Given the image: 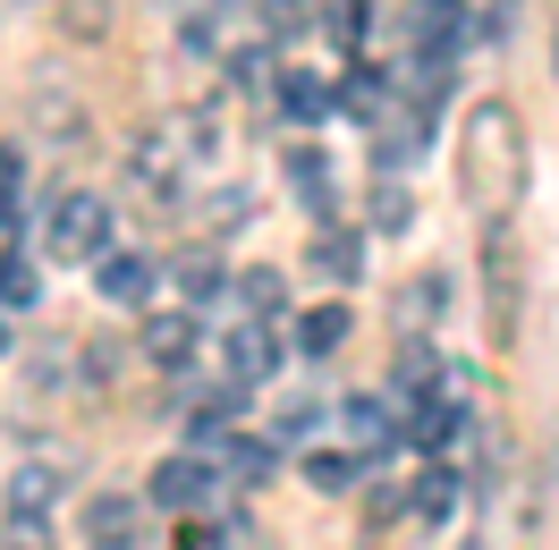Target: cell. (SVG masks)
Instances as JSON below:
<instances>
[{
	"mask_svg": "<svg viewBox=\"0 0 559 550\" xmlns=\"http://www.w3.org/2000/svg\"><path fill=\"white\" fill-rule=\"evenodd\" d=\"M466 204H475V220H509L525 195V128L509 103H475V119H466Z\"/></svg>",
	"mask_w": 559,
	"mask_h": 550,
	"instance_id": "obj_1",
	"label": "cell"
},
{
	"mask_svg": "<svg viewBox=\"0 0 559 550\" xmlns=\"http://www.w3.org/2000/svg\"><path fill=\"white\" fill-rule=\"evenodd\" d=\"M484 288H491V347H518L525 313V246L509 220H484Z\"/></svg>",
	"mask_w": 559,
	"mask_h": 550,
	"instance_id": "obj_2",
	"label": "cell"
},
{
	"mask_svg": "<svg viewBox=\"0 0 559 550\" xmlns=\"http://www.w3.org/2000/svg\"><path fill=\"white\" fill-rule=\"evenodd\" d=\"M43 246H51L60 263H103V254H110V204H103V195H60Z\"/></svg>",
	"mask_w": 559,
	"mask_h": 550,
	"instance_id": "obj_3",
	"label": "cell"
},
{
	"mask_svg": "<svg viewBox=\"0 0 559 550\" xmlns=\"http://www.w3.org/2000/svg\"><path fill=\"white\" fill-rule=\"evenodd\" d=\"M221 475H229V466H204V457H162V466H153V482H144V500H153V509H195V500H212V491H221Z\"/></svg>",
	"mask_w": 559,
	"mask_h": 550,
	"instance_id": "obj_4",
	"label": "cell"
},
{
	"mask_svg": "<svg viewBox=\"0 0 559 550\" xmlns=\"http://www.w3.org/2000/svg\"><path fill=\"white\" fill-rule=\"evenodd\" d=\"M136 525H144V500H128V491H94V500H85V542L94 550L136 542Z\"/></svg>",
	"mask_w": 559,
	"mask_h": 550,
	"instance_id": "obj_5",
	"label": "cell"
},
{
	"mask_svg": "<svg viewBox=\"0 0 559 550\" xmlns=\"http://www.w3.org/2000/svg\"><path fill=\"white\" fill-rule=\"evenodd\" d=\"M195 356V313H144V364L178 373Z\"/></svg>",
	"mask_w": 559,
	"mask_h": 550,
	"instance_id": "obj_6",
	"label": "cell"
},
{
	"mask_svg": "<svg viewBox=\"0 0 559 550\" xmlns=\"http://www.w3.org/2000/svg\"><path fill=\"white\" fill-rule=\"evenodd\" d=\"M103 297L110 306H144V297H153V279H162V263H153V254H103Z\"/></svg>",
	"mask_w": 559,
	"mask_h": 550,
	"instance_id": "obj_7",
	"label": "cell"
},
{
	"mask_svg": "<svg viewBox=\"0 0 559 550\" xmlns=\"http://www.w3.org/2000/svg\"><path fill=\"white\" fill-rule=\"evenodd\" d=\"M306 272L331 279V288H348V279L365 272V246H356L348 229H314V246H306Z\"/></svg>",
	"mask_w": 559,
	"mask_h": 550,
	"instance_id": "obj_8",
	"label": "cell"
},
{
	"mask_svg": "<svg viewBox=\"0 0 559 550\" xmlns=\"http://www.w3.org/2000/svg\"><path fill=\"white\" fill-rule=\"evenodd\" d=\"M221 356H229V381H263L280 364V339L263 331V322H246V331H229L221 339Z\"/></svg>",
	"mask_w": 559,
	"mask_h": 550,
	"instance_id": "obj_9",
	"label": "cell"
},
{
	"mask_svg": "<svg viewBox=\"0 0 559 550\" xmlns=\"http://www.w3.org/2000/svg\"><path fill=\"white\" fill-rule=\"evenodd\" d=\"M424 128H432V103H424L416 119H390V128H382V144H373V162H382V178H399L407 162H424V144H432Z\"/></svg>",
	"mask_w": 559,
	"mask_h": 550,
	"instance_id": "obj_10",
	"label": "cell"
},
{
	"mask_svg": "<svg viewBox=\"0 0 559 550\" xmlns=\"http://www.w3.org/2000/svg\"><path fill=\"white\" fill-rule=\"evenodd\" d=\"M272 103L288 110V128H314L322 110H331V94H322V76H306V69H280V85H272Z\"/></svg>",
	"mask_w": 559,
	"mask_h": 550,
	"instance_id": "obj_11",
	"label": "cell"
},
{
	"mask_svg": "<svg viewBox=\"0 0 559 550\" xmlns=\"http://www.w3.org/2000/svg\"><path fill=\"white\" fill-rule=\"evenodd\" d=\"M297 347H306V356H340V347H348V306H340V297H331V306H306L297 313Z\"/></svg>",
	"mask_w": 559,
	"mask_h": 550,
	"instance_id": "obj_12",
	"label": "cell"
},
{
	"mask_svg": "<svg viewBox=\"0 0 559 550\" xmlns=\"http://www.w3.org/2000/svg\"><path fill=\"white\" fill-rule=\"evenodd\" d=\"M306 482H314L322 500H348V491H365V457H340V449H314V457H306Z\"/></svg>",
	"mask_w": 559,
	"mask_h": 550,
	"instance_id": "obj_13",
	"label": "cell"
},
{
	"mask_svg": "<svg viewBox=\"0 0 559 550\" xmlns=\"http://www.w3.org/2000/svg\"><path fill=\"white\" fill-rule=\"evenodd\" d=\"M340 432H348L356 449H390V398H340Z\"/></svg>",
	"mask_w": 559,
	"mask_h": 550,
	"instance_id": "obj_14",
	"label": "cell"
},
{
	"mask_svg": "<svg viewBox=\"0 0 559 550\" xmlns=\"http://www.w3.org/2000/svg\"><path fill=\"white\" fill-rule=\"evenodd\" d=\"M457 423H466V415H457V390H450V398H416V415H407V441H416V449H441Z\"/></svg>",
	"mask_w": 559,
	"mask_h": 550,
	"instance_id": "obj_15",
	"label": "cell"
},
{
	"mask_svg": "<svg viewBox=\"0 0 559 550\" xmlns=\"http://www.w3.org/2000/svg\"><path fill=\"white\" fill-rule=\"evenodd\" d=\"M51 500H60V466H43V457L9 466V509H51Z\"/></svg>",
	"mask_w": 559,
	"mask_h": 550,
	"instance_id": "obj_16",
	"label": "cell"
},
{
	"mask_svg": "<svg viewBox=\"0 0 559 550\" xmlns=\"http://www.w3.org/2000/svg\"><path fill=\"white\" fill-rule=\"evenodd\" d=\"M280 170H288V187H297V195H306L314 212H331V170H322L314 144H288V162H280Z\"/></svg>",
	"mask_w": 559,
	"mask_h": 550,
	"instance_id": "obj_17",
	"label": "cell"
},
{
	"mask_svg": "<svg viewBox=\"0 0 559 550\" xmlns=\"http://www.w3.org/2000/svg\"><path fill=\"white\" fill-rule=\"evenodd\" d=\"M221 466H229V482H272L280 441H221Z\"/></svg>",
	"mask_w": 559,
	"mask_h": 550,
	"instance_id": "obj_18",
	"label": "cell"
},
{
	"mask_svg": "<svg viewBox=\"0 0 559 550\" xmlns=\"http://www.w3.org/2000/svg\"><path fill=\"white\" fill-rule=\"evenodd\" d=\"M178 288H187V306H212V297L229 288V263H221V254H187V263H178Z\"/></svg>",
	"mask_w": 559,
	"mask_h": 550,
	"instance_id": "obj_19",
	"label": "cell"
},
{
	"mask_svg": "<svg viewBox=\"0 0 559 550\" xmlns=\"http://www.w3.org/2000/svg\"><path fill=\"white\" fill-rule=\"evenodd\" d=\"M0 550H51V516L43 509H0Z\"/></svg>",
	"mask_w": 559,
	"mask_h": 550,
	"instance_id": "obj_20",
	"label": "cell"
},
{
	"mask_svg": "<svg viewBox=\"0 0 559 550\" xmlns=\"http://www.w3.org/2000/svg\"><path fill=\"white\" fill-rule=\"evenodd\" d=\"M322 432V398H280L272 407V441H314Z\"/></svg>",
	"mask_w": 559,
	"mask_h": 550,
	"instance_id": "obj_21",
	"label": "cell"
},
{
	"mask_svg": "<svg viewBox=\"0 0 559 550\" xmlns=\"http://www.w3.org/2000/svg\"><path fill=\"white\" fill-rule=\"evenodd\" d=\"M441 297H450L441 279H407V288H399V331H424V322L441 313Z\"/></svg>",
	"mask_w": 559,
	"mask_h": 550,
	"instance_id": "obj_22",
	"label": "cell"
},
{
	"mask_svg": "<svg viewBox=\"0 0 559 550\" xmlns=\"http://www.w3.org/2000/svg\"><path fill=\"white\" fill-rule=\"evenodd\" d=\"M35 288H43V279H35V263H26V254H0V306H9V313L35 306Z\"/></svg>",
	"mask_w": 559,
	"mask_h": 550,
	"instance_id": "obj_23",
	"label": "cell"
},
{
	"mask_svg": "<svg viewBox=\"0 0 559 550\" xmlns=\"http://www.w3.org/2000/svg\"><path fill=\"white\" fill-rule=\"evenodd\" d=\"M322 26H331V43H365V35H373V9H365V0H331Z\"/></svg>",
	"mask_w": 559,
	"mask_h": 550,
	"instance_id": "obj_24",
	"label": "cell"
},
{
	"mask_svg": "<svg viewBox=\"0 0 559 550\" xmlns=\"http://www.w3.org/2000/svg\"><path fill=\"white\" fill-rule=\"evenodd\" d=\"M238 297H246L254 313H288V279H280V272H246Z\"/></svg>",
	"mask_w": 559,
	"mask_h": 550,
	"instance_id": "obj_25",
	"label": "cell"
},
{
	"mask_svg": "<svg viewBox=\"0 0 559 550\" xmlns=\"http://www.w3.org/2000/svg\"><path fill=\"white\" fill-rule=\"evenodd\" d=\"M340 110H356V119H373V110H382V76H373V69H356L348 85H340Z\"/></svg>",
	"mask_w": 559,
	"mask_h": 550,
	"instance_id": "obj_26",
	"label": "cell"
},
{
	"mask_svg": "<svg viewBox=\"0 0 559 550\" xmlns=\"http://www.w3.org/2000/svg\"><path fill=\"white\" fill-rule=\"evenodd\" d=\"M450 500H457V482L432 466V475H416V516H450Z\"/></svg>",
	"mask_w": 559,
	"mask_h": 550,
	"instance_id": "obj_27",
	"label": "cell"
},
{
	"mask_svg": "<svg viewBox=\"0 0 559 550\" xmlns=\"http://www.w3.org/2000/svg\"><path fill=\"white\" fill-rule=\"evenodd\" d=\"M373 229H407V187H399V178L373 187Z\"/></svg>",
	"mask_w": 559,
	"mask_h": 550,
	"instance_id": "obj_28",
	"label": "cell"
},
{
	"mask_svg": "<svg viewBox=\"0 0 559 550\" xmlns=\"http://www.w3.org/2000/svg\"><path fill=\"white\" fill-rule=\"evenodd\" d=\"M399 381H407V390L432 381V339H424V331H407V347H399Z\"/></svg>",
	"mask_w": 559,
	"mask_h": 550,
	"instance_id": "obj_29",
	"label": "cell"
},
{
	"mask_svg": "<svg viewBox=\"0 0 559 550\" xmlns=\"http://www.w3.org/2000/svg\"><path fill=\"white\" fill-rule=\"evenodd\" d=\"M263 17H272V35H280V43L314 26V9H306V0H263Z\"/></svg>",
	"mask_w": 559,
	"mask_h": 550,
	"instance_id": "obj_30",
	"label": "cell"
},
{
	"mask_svg": "<svg viewBox=\"0 0 559 550\" xmlns=\"http://www.w3.org/2000/svg\"><path fill=\"white\" fill-rule=\"evenodd\" d=\"M0 347H9V322H0Z\"/></svg>",
	"mask_w": 559,
	"mask_h": 550,
	"instance_id": "obj_31",
	"label": "cell"
},
{
	"mask_svg": "<svg viewBox=\"0 0 559 550\" xmlns=\"http://www.w3.org/2000/svg\"><path fill=\"white\" fill-rule=\"evenodd\" d=\"M110 550H136V542H110Z\"/></svg>",
	"mask_w": 559,
	"mask_h": 550,
	"instance_id": "obj_32",
	"label": "cell"
},
{
	"mask_svg": "<svg viewBox=\"0 0 559 550\" xmlns=\"http://www.w3.org/2000/svg\"><path fill=\"white\" fill-rule=\"evenodd\" d=\"M551 69H559V43H551Z\"/></svg>",
	"mask_w": 559,
	"mask_h": 550,
	"instance_id": "obj_33",
	"label": "cell"
}]
</instances>
